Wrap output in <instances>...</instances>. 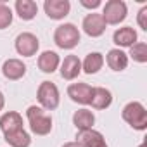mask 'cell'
Segmentation results:
<instances>
[{
    "instance_id": "18",
    "label": "cell",
    "mask_w": 147,
    "mask_h": 147,
    "mask_svg": "<svg viewBox=\"0 0 147 147\" xmlns=\"http://www.w3.org/2000/svg\"><path fill=\"white\" fill-rule=\"evenodd\" d=\"M61 64V59L57 55V52L54 50H45L38 55V67L43 73H54Z\"/></svg>"
},
{
    "instance_id": "11",
    "label": "cell",
    "mask_w": 147,
    "mask_h": 147,
    "mask_svg": "<svg viewBox=\"0 0 147 147\" xmlns=\"http://www.w3.org/2000/svg\"><path fill=\"white\" fill-rule=\"evenodd\" d=\"M59 66H61V76L64 80H75L80 73H82V61L75 54L66 55L64 61Z\"/></svg>"
},
{
    "instance_id": "19",
    "label": "cell",
    "mask_w": 147,
    "mask_h": 147,
    "mask_svg": "<svg viewBox=\"0 0 147 147\" xmlns=\"http://www.w3.org/2000/svg\"><path fill=\"white\" fill-rule=\"evenodd\" d=\"M14 7H16L19 19H23V21H31L38 12V5L33 0H16Z\"/></svg>"
},
{
    "instance_id": "14",
    "label": "cell",
    "mask_w": 147,
    "mask_h": 147,
    "mask_svg": "<svg viewBox=\"0 0 147 147\" xmlns=\"http://www.w3.org/2000/svg\"><path fill=\"white\" fill-rule=\"evenodd\" d=\"M137 31L131 28V26H123V28H118L113 35V42L118 45V47H131L133 43H137Z\"/></svg>"
},
{
    "instance_id": "2",
    "label": "cell",
    "mask_w": 147,
    "mask_h": 147,
    "mask_svg": "<svg viewBox=\"0 0 147 147\" xmlns=\"http://www.w3.org/2000/svg\"><path fill=\"white\" fill-rule=\"evenodd\" d=\"M26 118L30 121V128L35 135H49L52 131V118L45 114V111L38 106H30L26 109Z\"/></svg>"
},
{
    "instance_id": "7",
    "label": "cell",
    "mask_w": 147,
    "mask_h": 147,
    "mask_svg": "<svg viewBox=\"0 0 147 147\" xmlns=\"http://www.w3.org/2000/svg\"><path fill=\"white\" fill-rule=\"evenodd\" d=\"M106 21L102 19V14H97V12H90L83 18V23H82V28L83 31L92 36V38H97V36H102L104 31H106Z\"/></svg>"
},
{
    "instance_id": "12",
    "label": "cell",
    "mask_w": 147,
    "mask_h": 147,
    "mask_svg": "<svg viewBox=\"0 0 147 147\" xmlns=\"http://www.w3.org/2000/svg\"><path fill=\"white\" fill-rule=\"evenodd\" d=\"M2 75L11 82L21 80L26 75V64L19 59H7L2 66Z\"/></svg>"
},
{
    "instance_id": "3",
    "label": "cell",
    "mask_w": 147,
    "mask_h": 147,
    "mask_svg": "<svg viewBox=\"0 0 147 147\" xmlns=\"http://www.w3.org/2000/svg\"><path fill=\"white\" fill-rule=\"evenodd\" d=\"M123 119L133 128V130H138V131H144L147 128V111L145 107L133 100V102H128L125 107H123V113H121Z\"/></svg>"
},
{
    "instance_id": "4",
    "label": "cell",
    "mask_w": 147,
    "mask_h": 147,
    "mask_svg": "<svg viewBox=\"0 0 147 147\" xmlns=\"http://www.w3.org/2000/svg\"><path fill=\"white\" fill-rule=\"evenodd\" d=\"M36 99L42 106V109L47 111H54L59 106V90L55 87V83L52 82H42L38 90H36Z\"/></svg>"
},
{
    "instance_id": "1",
    "label": "cell",
    "mask_w": 147,
    "mask_h": 147,
    "mask_svg": "<svg viewBox=\"0 0 147 147\" xmlns=\"http://www.w3.org/2000/svg\"><path fill=\"white\" fill-rule=\"evenodd\" d=\"M80 30L73 24V23H64L61 26L55 28L54 31V42L59 49H64V50H71L75 49L78 43H80Z\"/></svg>"
},
{
    "instance_id": "17",
    "label": "cell",
    "mask_w": 147,
    "mask_h": 147,
    "mask_svg": "<svg viewBox=\"0 0 147 147\" xmlns=\"http://www.w3.org/2000/svg\"><path fill=\"white\" fill-rule=\"evenodd\" d=\"M113 102V94L104 88V87H95L94 92H92V99H90V104L94 109H107Z\"/></svg>"
},
{
    "instance_id": "25",
    "label": "cell",
    "mask_w": 147,
    "mask_h": 147,
    "mask_svg": "<svg viewBox=\"0 0 147 147\" xmlns=\"http://www.w3.org/2000/svg\"><path fill=\"white\" fill-rule=\"evenodd\" d=\"M80 4L87 9H97L100 5V0H94V2H87V0H80Z\"/></svg>"
},
{
    "instance_id": "21",
    "label": "cell",
    "mask_w": 147,
    "mask_h": 147,
    "mask_svg": "<svg viewBox=\"0 0 147 147\" xmlns=\"http://www.w3.org/2000/svg\"><path fill=\"white\" fill-rule=\"evenodd\" d=\"M5 142H7L11 147H30V145H31V137H30L28 131L18 130V131L7 133V135H5Z\"/></svg>"
},
{
    "instance_id": "26",
    "label": "cell",
    "mask_w": 147,
    "mask_h": 147,
    "mask_svg": "<svg viewBox=\"0 0 147 147\" xmlns=\"http://www.w3.org/2000/svg\"><path fill=\"white\" fill-rule=\"evenodd\" d=\"M4 106H5V97H4V94L0 92V111L4 109Z\"/></svg>"
},
{
    "instance_id": "13",
    "label": "cell",
    "mask_w": 147,
    "mask_h": 147,
    "mask_svg": "<svg viewBox=\"0 0 147 147\" xmlns=\"http://www.w3.org/2000/svg\"><path fill=\"white\" fill-rule=\"evenodd\" d=\"M0 130L4 131V135L23 130V116L16 111H9L5 114L0 116Z\"/></svg>"
},
{
    "instance_id": "10",
    "label": "cell",
    "mask_w": 147,
    "mask_h": 147,
    "mask_svg": "<svg viewBox=\"0 0 147 147\" xmlns=\"http://www.w3.org/2000/svg\"><path fill=\"white\" fill-rule=\"evenodd\" d=\"M76 144L80 147H107L104 135L97 130H83L76 135Z\"/></svg>"
},
{
    "instance_id": "9",
    "label": "cell",
    "mask_w": 147,
    "mask_h": 147,
    "mask_svg": "<svg viewBox=\"0 0 147 147\" xmlns=\"http://www.w3.org/2000/svg\"><path fill=\"white\" fill-rule=\"evenodd\" d=\"M92 92H94V88L88 83H71L67 87V95L71 97V100L73 102H78L82 106L90 104Z\"/></svg>"
},
{
    "instance_id": "28",
    "label": "cell",
    "mask_w": 147,
    "mask_h": 147,
    "mask_svg": "<svg viewBox=\"0 0 147 147\" xmlns=\"http://www.w3.org/2000/svg\"><path fill=\"white\" fill-rule=\"evenodd\" d=\"M138 147H147V145H145V144H140V145H138Z\"/></svg>"
},
{
    "instance_id": "6",
    "label": "cell",
    "mask_w": 147,
    "mask_h": 147,
    "mask_svg": "<svg viewBox=\"0 0 147 147\" xmlns=\"http://www.w3.org/2000/svg\"><path fill=\"white\" fill-rule=\"evenodd\" d=\"M40 49V42L33 33H21L16 38V50L23 57H33Z\"/></svg>"
},
{
    "instance_id": "22",
    "label": "cell",
    "mask_w": 147,
    "mask_h": 147,
    "mask_svg": "<svg viewBox=\"0 0 147 147\" xmlns=\"http://www.w3.org/2000/svg\"><path fill=\"white\" fill-rule=\"evenodd\" d=\"M135 62H140V64H144V62H147V43H144V42H137V43H133L131 47H130V54H128Z\"/></svg>"
},
{
    "instance_id": "16",
    "label": "cell",
    "mask_w": 147,
    "mask_h": 147,
    "mask_svg": "<svg viewBox=\"0 0 147 147\" xmlns=\"http://www.w3.org/2000/svg\"><path fill=\"white\" fill-rule=\"evenodd\" d=\"M106 61L113 71H123L128 66V54L123 52L121 49H111L106 55Z\"/></svg>"
},
{
    "instance_id": "5",
    "label": "cell",
    "mask_w": 147,
    "mask_h": 147,
    "mask_svg": "<svg viewBox=\"0 0 147 147\" xmlns=\"http://www.w3.org/2000/svg\"><path fill=\"white\" fill-rule=\"evenodd\" d=\"M126 14H128V7L123 0H109L104 4L102 19L106 21V24H119L126 19Z\"/></svg>"
},
{
    "instance_id": "15",
    "label": "cell",
    "mask_w": 147,
    "mask_h": 147,
    "mask_svg": "<svg viewBox=\"0 0 147 147\" xmlns=\"http://www.w3.org/2000/svg\"><path fill=\"white\" fill-rule=\"evenodd\" d=\"M73 125L76 126L78 131L92 130L94 125H95V116H94V113L88 111V109H78L75 114H73Z\"/></svg>"
},
{
    "instance_id": "23",
    "label": "cell",
    "mask_w": 147,
    "mask_h": 147,
    "mask_svg": "<svg viewBox=\"0 0 147 147\" xmlns=\"http://www.w3.org/2000/svg\"><path fill=\"white\" fill-rule=\"evenodd\" d=\"M12 18H14V14H12L11 7L5 4H0V30L9 28L12 24Z\"/></svg>"
},
{
    "instance_id": "8",
    "label": "cell",
    "mask_w": 147,
    "mask_h": 147,
    "mask_svg": "<svg viewBox=\"0 0 147 147\" xmlns=\"http://www.w3.org/2000/svg\"><path fill=\"white\" fill-rule=\"evenodd\" d=\"M43 11L50 19L59 21V19H64L69 14L71 4H69V0H45Z\"/></svg>"
},
{
    "instance_id": "24",
    "label": "cell",
    "mask_w": 147,
    "mask_h": 147,
    "mask_svg": "<svg viewBox=\"0 0 147 147\" xmlns=\"http://www.w3.org/2000/svg\"><path fill=\"white\" fill-rule=\"evenodd\" d=\"M137 21H138V26L147 31V7H142L138 11V16H137Z\"/></svg>"
},
{
    "instance_id": "20",
    "label": "cell",
    "mask_w": 147,
    "mask_h": 147,
    "mask_svg": "<svg viewBox=\"0 0 147 147\" xmlns=\"http://www.w3.org/2000/svg\"><path fill=\"white\" fill-rule=\"evenodd\" d=\"M102 66H104V55L100 52H90L82 62V69L87 75H95L102 69Z\"/></svg>"
},
{
    "instance_id": "27",
    "label": "cell",
    "mask_w": 147,
    "mask_h": 147,
    "mask_svg": "<svg viewBox=\"0 0 147 147\" xmlns=\"http://www.w3.org/2000/svg\"><path fill=\"white\" fill-rule=\"evenodd\" d=\"M62 147H80V145H78L76 142H66V144H64Z\"/></svg>"
}]
</instances>
